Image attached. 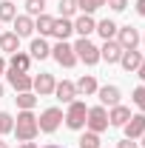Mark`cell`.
<instances>
[{
  "label": "cell",
  "instance_id": "1",
  "mask_svg": "<svg viewBox=\"0 0 145 148\" xmlns=\"http://www.w3.org/2000/svg\"><path fill=\"white\" fill-rule=\"evenodd\" d=\"M14 134H17L20 143H29V140H34L37 134H40L37 117L31 114V111H20L17 114V120H14Z\"/></svg>",
  "mask_w": 145,
  "mask_h": 148
},
{
  "label": "cell",
  "instance_id": "2",
  "mask_svg": "<svg viewBox=\"0 0 145 148\" xmlns=\"http://www.w3.org/2000/svg\"><path fill=\"white\" fill-rule=\"evenodd\" d=\"M85 117H88V106L83 103V100H74V103H68V111H66V125L71 131H80L83 125H85Z\"/></svg>",
  "mask_w": 145,
  "mask_h": 148
},
{
  "label": "cell",
  "instance_id": "3",
  "mask_svg": "<svg viewBox=\"0 0 145 148\" xmlns=\"http://www.w3.org/2000/svg\"><path fill=\"white\" fill-rule=\"evenodd\" d=\"M74 54H77V60H83L85 66H97L100 63V49L91 43L88 37H80L74 43Z\"/></svg>",
  "mask_w": 145,
  "mask_h": 148
},
{
  "label": "cell",
  "instance_id": "4",
  "mask_svg": "<svg viewBox=\"0 0 145 148\" xmlns=\"http://www.w3.org/2000/svg\"><path fill=\"white\" fill-rule=\"evenodd\" d=\"M60 123H63V111L60 108H46L37 117V128L43 131V134H54L60 128Z\"/></svg>",
  "mask_w": 145,
  "mask_h": 148
},
{
  "label": "cell",
  "instance_id": "5",
  "mask_svg": "<svg viewBox=\"0 0 145 148\" xmlns=\"http://www.w3.org/2000/svg\"><path fill=\"white\" fill-rule=\"evenodd\" d=\"M85 125H88V131H94V134H103V131L111 125V123H108V111L103 108V106H97V108H88Z\"/></svg>",
  "mask_w": 145,
  "mask_h": 148
},
{
  "label": "cell",
  "instance_id": "6",
  "mask_svg": "<svg viewBox=\"0 0 145 148\" xmlns=\"http://www.w3.org/2000/svg\"><path fill=\"white\" fill-rule=\"evenodd\" d=\"M140 40H142V37H140V32H137L131 23L117 29V43L122 46V51H131V49H137V46H140Z\"/></svg>",
  "mask_w": 145,
  "mask_h": 148
},
{
  "label": "cell",
  "instance_id": "7",
  "mask_svg": "<svg viewBox=\"0 0 145 148\" xmlns=\"http://www.w3.org/2000/svg\"><path fill=\"white\" fill-rule=\"evenodd\" d=\"M51 57H54L57 63L63 66V69H71L74 63H77V54H74V46H68L66 40H60L54 49H51Z\"/></svg>",
  "mask_w": 145,
  "mask_h": 148
},
{
  "label": "cell",
  "instance_id": "8",
  "mask_svg": "<svg viewBox=\"0 0 145 148\" xmlns=\"http://www.w3.org/2000/svg\"><path fill=\"white\" fill-rule=\"evenodd\" d=\"M6 80H9V86H12L17 94L31 91V86H34V77H29V74H20V71H12V69H6Z\"/></svg>",
  "mask_w": 145,
  "mask_h": 148
},
{
  "label": "cell",
  "instance_id": "9",
  "mask_svg": "<svg viewBox=\"0 0 145 148\" xmlns=\"http://www.w3.org/2000/svg\"><path fill=\"white\" fill-rule=\"evenodd\" d=\"M54 74H49V71H43L40 74V77H34V86H31V88H34V94L37 97H49V94H54Z\"/></svg>",
  "mask_w": 145,
  "mask_h": 148
},
{
  "label": "cell",
  "instance_id": "10",
  "mask_svg": "<svg viewBox=\"0 0 145 148\" xmlns=\"http://www.w3.org/2000/svg\"><path fill=\"white\" fill-rule=\"evenodd\" d=\"M122 128H125L128 140H140V137L145 134V114H131V120H128Z\"/></svg>",
  "mask_w": 145,
  "mask_h": 148
},
{
  "label": "cell",
  "instance_id": "11",
  "mask_svg": "<svg viewBox=\"0 0 145 148\" xmlns=\"http://www.w3.org/2000/svg\"><path fill=\"white\" fill-rule=\"evenodd\" d=\"M120 54H122V46L117 40H105V46L100 49V60L105 63H120Z\"/></svg>",
  "mask_w": 145,
  "mask_h": 148
},
{
  "label": "cell",
  "instance_id": "12",
  "mask_svg": "<svg viewBox=\"0 0 145 148\" xmlns=\"http://www.w3.org/2000/svg\"><path fill=\"white\" fill-rule=\"evenodd\" d=\"M74 32V23L68 17H54V29H51V34L57 37V40H68Z\"/></svg>",
  "mask_w": 145,
  "mask_h": 148
},
{
  "label": "cell",
  "instance_id": "13",
  "mask_svg": "<svg viewBox=\"0 0 145 148\" xmlns=\"http://www.w3.org/2000/svg\"><path fill=\"white\" fill-rule=\"evenodd\" d=\"M74 88H77V94H85V97H88V94H97L100 86H97V77H94V74H83V77L74 83Z\"/></svg>",
  "mask_w": 145,
  "mask_h": 148
},
{
  "label": "cell",
  "instance_id": "14",
  "mask_svg": "<svg viewBox=\"0 0 145 148\" xmlns=\"http://www.w3.org/2000/svg\"><path fill=\"white\" fill-rule=\"evenodd\" d=\"M140 63H142V54H140L137 49H131V51H122V54H120V66H122L125 71H137Z\"/></svg>",
  "mask_w": 145,
  "mask_h": 148
},
{
  "label": "cell",
  "instance_id": "15",
  "mask_svg": "<svg viewBox=\"0 0 145 148\" xmlns=\"http://www.w3.org/2000/svg\"><path fill=\"white\" fill-rule=\"evenodd\" d=\"M74 32L80 37H88L91 32H97V20L91 17V14H83V17H77L74 20Z\"/></svg>",
  "mask_w": 145,
  "mask_h": 148
},
{
  "label": "cell",
  "instance_id": "16",
  "mask_svg": "<svg viewBox=\"0 0 145 148\" xmlns=\"http://www.w3.org/2000/svg\"><path fill=\"white\" fill-rule=\"evenodd\" d=\"M29 66H31V57L23 54V51H14L6 69H12V71H20V74H29Z\"/></svg>",
  "mask_w": 145,
  "mask_h": 148
},
{
  "label": "cell",
  "instance_id": "17",
  "mask_svg": "<svg viewBox=\"0 0 145 148\" xmlns=\"http://www.w3.org/2000/svg\"><path fill=\"white\" fill-rule=\"evenodd\" d=\"M12 23H14V34L17 37H29L31 32H34V20L29 17V14H17Z\"/></svg>",
  "mask_w": 145,
  "mask_h": 148
},
{
  "label": "cell",
  "instance_id": "18",
  "mask_svg": "<svg viewBox=\"0 0 145 148\" xmlns=\"http://www.w3.org/2000/svg\"><path fill=\"white\" fill-rule=\"evenodd\" d=\"M54 94H57V100H60V103H74L77 88H74V83L63 80V83H57V86H54Z\"/></svg>",
  "mask_w": 145,
  "mask_h": 148
},
{
  "label": "cell",
  "instance_id": "19",
  "mask_svg": "<svg viewBox=\"0 0 145 148\" xmlns=\"http://www.w3.org/2000/svg\"><path fill=\"white\" fill-rule=\"evenodd\" d=\"M49 54H51V46H49L43 37L31 40V46H29V57H34V60H46Z\"/></svg>",
  "mask_w": 145,
  "mask_h": 148
},
{
  "label": "cell",
  "instance_id": "20",
  "mask_svg": "<svg viewBox=\"0 0 145 148\" xmlns=\"http://www.w3.org/2000/svg\"><path fill=\"white\" fill-rule=\"evenodd\" d=\"M97 94H100L103 106H120V88L117 86H103V88H97Z\"/></svg>",
  "mask_w": 145,
  "mask_h": 148
},
{
  "label": "cell",
  "instance_id": "21",
  "mask_svg": "<svg viewBox=\"0 0 145 148\" xmlns=\"http://www.w3.org/2000/svg\"><path fill=\"white\" fill-rule=\"evenodd\" d=\"M0 51H6V54H14L20 51V37L14 32H6V34H0Z\"/></svg>",
  "mask_w": 145,
  "mask_h": 148
},
{
  "label": "cell",
  "instance_id": "22",
  "mask_svg": "<svg viewBox=\"0 0 145 148\" xmlns=\"http://www.w3.org/2000/svg\"><path fill=\"white\" fill-rule=\"evenodd\" d=\"M128 120H131V108H125V106H111V114H108L111 125H125Z\"/></svg>",
  "mask_w": 145,
  "mask_h": 148
},
{
  "label": "cell",
  "instance_id": "23",
  "mask_svg": "<svg viewBox=\"0 0 145 148\" xmlns=\"http://www.w3.org/2000/svg\"><path fill=\"white\" fill-rule=\"evenodd\" d=\"M117 29H120V26H117L114 20H100V23H97V32H100L103 40H114V37H117Z\"/></svg>",
  "mask_w": 145,
  "mask_h": 148
},
{
  "label": "cell",
  "instance_id": "24",
  "mask_svg": "<svg viewBox=\"0 0 145 148\" xmlns=\"http://www.w3.org/2000/svg\"><path fill=\"white\" fill-rule=\"evenodd\" d=\"M17 17V6L12 0H0V23H12Z\"/></svg>",
  "mask_w": 145,
  "mask_h": 148
},
{
  "label": "cell",
  "instance_id": "25",
  "mask_svg": "<svg viewBox=\"0 0 145 148\" xmlns=\"http://www.w3.org/2000/svg\"><path fill=\"white\" fill-rule=\"evenodd\" d=\"M34 29L40 32V34H51V29H54V17H51V14H40V17L34 20Z\"/></svg>",
  "mask_w": 145,
  "mask_h": 148
},
{
  "label": "cell",
  "instance_id": "26",
  "mask_svg": "<svg viewBox=\"0 0 145 148\" xmlns=\"http://www.w3.org/2000/svg\"><path fill=\"white\" fill-rule=\"evenodd\" d=\"M100 6H105V0H77V9L83 14H94Z\"/></svg>",
  "mask_w": 145,
  "mask_h": 148
},
{
  "label": "cell",
  "instance_id": "27",
  "mask_svg": "<svg viewBox=\"0 0 145 148\" xmlns=\"http://www.w3.org/2000/svg\"><path fill=\"white\" fill-rule=\"evenodd\" d=\"M26 12H29V17L46 14V0H26Z\"/></svg>",
  "mask_w": 145,
  "mask_h": 148
},
{
  "label": "cell",
  "instance_id": "28",
  "mask_svg": "<svg viewBox=\"0 0 145 148\" xmlns=\"http://www.w3.org/2000/svg\"><path fill=\"white\" fill-rule=\"evenodd\" d=\"M34 103H37V97H34L31 91L17 94V106H20V111H31V108H34Z\"/></svg>",
  "mask_w": 145,
  "mask_h": 148
},
{
  "label": "cell",
  "instance_id": "29",
  "mask_svg": "<svg viewBox=\"0 0 145 148\" xmlns=\"http://www.w3.org/2000/svg\"><path fill=\"white\" fill-rule=\"evenodd\" d=\"M80 148H100V134L85 131V134L80 137Z\"/></svg>",
  "mask_w": 145,
  "mask_h": 148
},
{
  "label": "cell",
  "instance_id": "30",
  "mask_svg": "<svg viewBox=\"0 0 145 148\" xmlns=\"http://www.w3.org/2000/svg\"><path fill=\"white\" fill-rule=\"evenodd\" d=\"M9 131H14V117L9 111H0V137L9 134Z\"/></svg>",
  "mask_w": 145,
  "mask_h": 148
},
{
  "label": "cell",
  "instance_id": "31",
  "mask_svg": "<svg viewBox=\"0 0 145 148\" xmlns=\"http://www.w3.org/2000/svg\"><path fill=\"white\" fill-rule=\"evenodd\" d=\"M60 17H71L74 12H77V0H60Z\"/></svg>",
  "mask_w": 145,
  "mask_h": 148
},
{
  "label": "cell",
  "instance_id": "32",
  "mask_svg": "<svg viewBox=\"0 0 145 148\" xmlns=\"http://www.w3.org/2000/svg\"><path fill=\"white\" fill-rule=\"evenodd\" d=\"M134 103H137V108L145 114V86H137V88H134Z\"/></svg>",
  "mask_w": 145,
  "mask_h": 148
},
{
  "label": "cell",
  "instance_id": "33",
  "mask_svg": "<svg viewBox=\"0 0 145 148\" xmlns=\"http://www.w3.org/2000/svg\"><path fill=\"white\" fill-rule=\"evenodd\" d=\"M105 3H108L114 12H125L128 9V0H105Z\"/></svg>",
  "mask_w": 145,
  "mask_h": 148
},
{
  "label": "cell",
  "instance_id": "34",
  "mask_svg": "<svg viewBox=\"0 0 145 148\" xmlns=\"http://www.w3.org/2000/svg\"><path fill=\"white\" fill-rule=\"evenodd\" d=\"M117 148H140V143H134V140H128V137H125V140H120V145H117Z\"/></svg>",
  "mask_w": 145,
  "mask_h": 148
},
{
  "label": "cell",
  "instance_id": "35",
  "mask_svg": "<svg viewBox=\"0 0 145 148\" xmlns=\"http://www.w3.org/2000/svg\"><path fill=\"white\" fill-rule=\"evenodd\" d=\"M137 77L145 83V57H142V63H140V69H137Z\"/></svg>",
  "mask_w": 145,
  "mask_h": 148
},
{
  "label": "cell",
  "instance_id": "36",
  "mask_svg": "<svg viewBox=\"0 0 145 148\" xmlns=\"http://www.w3.org/2000/svg\"><path fill=\"white\" fill-rule=\"evenodd\" d=\"M137 14H142V17H145V0H137Z\"/></svg>",
  "mask_w": 145,
  "mask_h": 148
},
{
  "label": "cell",
  "instance_id": "37",
  "mask_svg": "<svg viewBox=\"0 0 145 148\" xmlns=\"http://www.w3.org/2000/svg\"><path fill=\"white\" fill-rule=\"evenodd\" d=\"M6 74V60H3V54H0V77Z\"/></svg>",
  "mask_w": 145,
  "mask_h": 148
},
{
  "label": "cell",
  "instance_id": "38",
  "mask_svg": "<svg viewBox=\"0 0 145 148\" xmlns=\"http://www.w3.org/2000/svg\"><path fill=\"white\" fill-rule=\"evenodd\" d=\"M17 148H37V145H34V143H31V140H29V143H20Z\"/></svg>",
  "mask_w": 145,
  "mask_h": 148
},
{
  "label": "cell",
  "instance_id": "39",
  "mask_svg": "<svg viewBox=\"0 0 145 148\" xmlns=\"http://www.w3.org/2000/svg\"><path fill=\"white\" fill-rule=\"evenodd\" d=\"M43 148H63V145H54V143H49V145H43Z\"/></svg>",
  "mask_w": 145,
  "mask_h": 148
},
{
  "label": "cell",
  "instance_id": "40",
  "mask_svg": "<svg viewBox=\"0 0 145 148\" xmlns=\"http://www.w3.org/2000/svg\"><path fill=\"white\" fill-rule=\"evenodd\" d=\"M0 148H9V145H6V143H0Z\"/></svg>",
  "mask_w": 145,
  "mask_h": 148
},
{
  "label": "cell",
  "instance_id": "41",
  "mask_svg": "<svg viewBox=\"0 0 145 148\" xmlns=\"http://www.w3.org/2000/svg\"><path fill=\"white\" fill-rule=\"evenodd\" d=\"M142 148H145V134H142Z\"/></svg>",
  "mask_w": 145,
  "mask_h": 148
},
{
  "label": "cell",
  "instance_id": "42",
  "mask_svg": "<svg viewBox=\"0 0 145 148\" xmlns=\"http://www.w3.org/2000/svg\"><path fill=\"white\" fill-rule=\"evenodd\" d=\"M0 97H3V86H0Z\"/></svg>",
  "mask_w": 145,
  "mask_h": 148
},
{
  "label": "cell",
  "instance_id": "43",
  "mask_svg": "<svg viewBox=\"0 0 145 148\" xmlns=\"http://www.w3.org/2000/svg\"><path fill=\"white\" fill-rule=\"evenodd\" d=\"M142 43H145V34H142Z\"/></svg>",
  "mask_w": 145,
  "mask_h": 148
}]
</instances>
